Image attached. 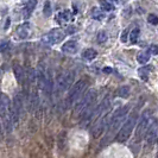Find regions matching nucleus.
I'll return each mask as SVG.
<instances>
[{
  "label": "nucleus",
  "mask_w": 158,
  "mask_h": 158,
  "mask_svg": "<svg viewBox=\"0 0 158 158\" xmlns=\"http://www.w3.org/2000/svg\"><path fill=\"white\" fill-rule=\"evenodd\" d=\"M128 111H130V106H128V105H125V106L118 108V110L111 115L108 126H107V133H106V139H107V140H110L112 137L115 135V132L118 131V128L121 126V124H123V120L126 118Z\"/></svg>",
  "instance_id": "1"
},
{
  "label": "nucleus",
  "mask_w": 158,
  "mask_h": 158,
  "mask_svg": "<svg viewBox=\"0 0 158 158\" xmlns=\"http://www.w3.org/2000/svg\"><path fill=\"white\" fill-rule=\"evenodd\" d=\"M137 118H138V114H137V111H135L127 118L126 121L123 124L120 131H119L118 135H117V142L119 143L126 142L127 139L130 138V135H131V133H132V131H133V128L135 126Z\"/></svg>",
  "instance_id": "2"
},
{
  "label": "nucleus",
  "mask_w": 158,
  "mask_h": 158,
  "mask_svg": "<svg viewBox=\"0 0 158 158\" xmlns=\"http://www.w3.org/2000/svg\"><path fill=\"white\" fill-rule=\"evenodd\" d=\"M95 98H96V92H95L94 89L88 90L87 94L77 102V106H76L75 112H74V117H77L79 119L82 118V115L86 113V111L94 103Z\"/></svg>",
  "instance_id": "3"
},
{
  "label": "nucleus",
  "mask_w": 158,
  "mask_h": 158,
  "mask_svg": "<svg viewBox=\"0 0 158 158\" xmlns=\"http://www.w3.org/2000/svg\"><path fill=\"white\" fill-rule=\"evenodd\" d=\"M86 88H87V81H85V80L77 81L71 87L70 92H69V95L67 98V106H73L75 102H77V100L82 96Z\"/></svg>",
  "instance_id": "4"
},
{
  "label": "nucleus",
  "mask_w": 158,
  "mask_h": 158,
  "mask_svg": "<svg viewBox=\"0 0 158 158\" xmlns=\"http://www.w3.org/2000/svg\"><path fill=\"white\" fill-rule=\"evenodd\" d=\"M150 121H151V111L146 110L142 114L140 120H139V124H138L137 130H135V138H137V140H140L145 135L148 128L150 126Z\"/></svg>",
  "instance_id": "5"
},
{
  "label": "nucleus",
  "mask_w": 158,
  "mask_h": 158,
  "mask_svg": "<svg viewBox=\"0 0 158 158\" xmlns=\"http://www.w3.org/2000/svg\"><path fill=\"white\" fill-rule=\"evenodd\" d=\"M74 71H67L64 74H61L57 80H56V87L58 92H64L67 89H69L70 86L73 85V81H74Z\"/></svg>",
  "instance_id": "6"
},
{
  "label": "nucleus",
  "mask_w": 158,
  "mask_h": 158,
  "mask_svg": "<svg viewBox=\"0 0 158 158\" xmlns=\"http://www.w3.org/2000/svg\"><path fill=\"white\" fill-rule=\"evenodd\" d=\"M63 38H64L63 32L61 31V30H58V29H54V30H51L49 33L44 35L42 37V40H43V43H45L48 45H52V44H57V43L62 42Z\"/></svg>",
  "instance_id": "7"
},
{
  "label": "nucleus",
  "mask_w": 158,
  "mask_h": 158,
  "mask_svg": "<svg viewBox=\"0 0 158 158\" xmlns=\"http://www.w3.org/2000/svg\"><path fill=\"white\" fill-rule=\"evenodd\" d=\"M111 115L112 114H110V113H106V114H103V117H100V120L96 123V125L93 128V137L94 138H99L100 135H102L103 130L108 126Z\"/></svg>",
  "instance_id": "8"
},
{
  "label": "nucleus",
  "mask_w": 158,
  "mask_h": 158,
  "mask_svg": "<svg viewBox=\"0 0 158 158\" xmlns=\"http://www.w3.org/2000/svg\"><path fill=\"white\" fill-rule=\"evenodd\" d=\"M157 132H158V124L157 121H155V123H152L150 126H149L146 133H145V139H146L148 145H152L155 143L156 138H157Z\"/></svg>",
  "instance_id": "9"
},
{
  "label": "nucleus",
  "mask_w": 158,
  "mask_h": 158,
  "mask_svg": "<svg viewBox=\"0 0 158 158\" xmlns=\"http://www.w3.org/2000/svg\"><path fill=\"white\" fill-rule=\"evenodd\" d=\"M77 50H79V44L75 40H68L62 45V51L65 52V54L74 55V54L77 52Z\"/></svg>",
  "instance_id": "10"
},
{
  "label": "nucleus",
  "mask_w": 158,
  "mask_h": 158,
  "mask_svg": "<svg viewBox=\"0 0 158 158\" xmlns=\"http://www.w3.org/2000/svg\"><path fill=\"white\" fill-rule=\"evenodd\" d=\"M17 35H18V37H19L20 40L27 38L29 35H30V24L24 23V24H22V25H19L18 29H17Z\"/></svg>",
  "instance_id": "11"
},
{
  "label": "nucleus",
  "mask_w": 158,
  "mask_h": 158,
  "mask_svg": "<svg viewBox=\"0 0 158 158\" xmlns=\"http://www.w3.org/2000/svg\"><path fill=\"white\" fill-rule=\"evenodd\" d=\"M71 19V15L69 11H63V12H60L57 16H56V20H57V23L60 24H65L67 22H69Z\"/></svg>",
  "instance_id": "12"
},
{
  "label": "nucleus",
  "mask_w": 158,
  "mask_h": 158,
  "mask_svg": "<svg viewBox=\"0 0 158 158\" xmlns=\"http://www.w3.org/2000/svg\"><path fill=\"white\" fill-rule=\"evenodd\" d=\"M13 70H15V75H16L17 81H18L20 85L24 83V80H25V73H24L23 68H22L20 65L16 64V65L13 67Z\"/></svg>",
  "instance_id": "13"
},
{
  "label": "nucleus",
  "mask_w": 158,
  "mask_h": 158,
  "mask_svg": "<svg viewBox=\"0 0 158 158\" xmlns=\"http://www.w3.org/2000/svg\"><path fill=\"white\" fill-rule=\"evenodd\" d=\"M38 102H40V100H38L37 93H32L30 95V99H29V111L30 112L35 111L38 107Z\"/></svg>",
  "instance_id": "14"
},
{
  "label": "nucleus",
  "mask_w": 158,
  "mask_h": 158,
  "mask_svg": "<svg viewBox=\"0 0 158 158\" xmlns=\"http://www.w3.org/2000/svg\"><path fill=\"white\" fill-rule=\"evenodd\" d=\"M36 5H37V0H29V1H27V5H26V7L24 10V17H25V18L31 15L32 11L36 7Z\"/></svg>",
  "instance_id": "15"
},
{
  "label": "nucleus",
  "mask_w": 158,
  "mask_h": 158,
  "mask_svg": "<svg viewBox=\"0 0 158 158\" xmlns=\"http://www.w3.org/2000/svg\"><path fill=\"white\" fill-rule=\"evenodd\" d=\"M96 56H98V51L94 50V49H87V50H85V51L82 52V57H83L85 60H87V61L94 60Z\"/></svg>",
  "instance_id": "16"
},
{
  "label": "nucleus",
  "mask_w": 158,
  "mask_h": 158,
  "mask_svg": "<svg viewBox=\"0 0 158 158\" xmlns=\"http://www.w3.org/2000/svg\"><path fill=\"white\" fill-rule=\"evenodd\" d=\"M151 69H152V67H151V65H148V67H143V68H140V69L138 70V74H139L140 79L144 80V81H148V79H149V74H150Z\"/></svg>",
  "instance_id": "17"
},
{
  "label": "nucleus",
  "mask_w": 158,
  "mask_h": 158,
  "mask_svg": "<svg viewBox=\"0 0 158 158\" xmlns=\"http://www.w3.org/2000/svg\"><path fill=\"white\" fill-rule=\"evenodd\" d=\"M149 60H150V52L149 51H142V52H139L138 56H137V61L140 64L148 63Z\"/></svg>",
  "instance_id": "18"
},
{
  "label": "nucleus",
  "mask_w": 158,
  "mask_h": 158,
  "mask_svg": "<svg viewBox=\"0 0 158 158\" xmlns=\"http://www.w3.org/2000/svg\"><path fill=\"white\" fill-rule=\"evenodd\" d=\"M92 17L95 20H102L105 15H103L102 10H100L99 7H93L92 8Z\"/></svg>",
  "instance_id": "19"
},
{
  "label": "nucleus",
  "mask_w": 158,
  "mask_h": 158,
  "mask_svg": "<svg viewBox=\"0 0 158 158\" xmlns=\"http://www.w3.org/2000/svg\"><path fill=\"white\" fill-rule=\"evenodd\" d=\"M139 33H140V30H139V29H133L132 31L130 32V40H131L132 44L137 43L138 37H139Z\"/></svg>",
  "instance_id": "20"
},
{
  "label": "nucleus",
  "mask_w": 158,
  "mask_h": 158,
  "mask_svg": "<svg viewBox=\"0 0 158 158\" xmlns=\"http://www.w3.org/2000/svg\"><path fill=\"white\" fill-rule=\"evenodd\" d=\"M118 95L120 98H127L130 95V87L128 86H123L118 89Z\"/></svg>",
  "instance_id": "21"
},
{
  "label": "nucleus",
  "mask_w": 158,
  "mask_h": 158,
  "mask_svg": "<svg viewBox=\"0 0 158 158\" xmlns=\"http://www.w3.org/2000/svg\"><path fill=\"white\" fill-rule=\"evenodd\" d=\"M43 12H44V16H47V17L51 16V4H50L49 0H47L45 4H44V10H43Z\"/></svg>",
  "instance_id": "22"
},
{
  "label": "nucleus",
  "mask_w": 158,
  "mask_h": 158,
  "mask_svg": "<svg viewBox=\"0 0 158 158\" xmlns=\"http://www.w3.org/2000/svg\"><path fill=\"white\" fill-rule=\"evenodd\" d=\"M100 5H101V7H102L105 11H112V8H113L112 4H110L107 0H101V1H100Z\"/></svg>",
  "instance_id": "23"
},
{
  "label": "nucleus",
  "mask_w": 158,
  "mask_h": 158,
  "mask_svg": "<svg viewBox=\"0 0 158 158\" xmlns=\"http://www.w3.org/2000/svg\"><path fill=\"white\" fill-rule=\"evenodd\" d=\"M107 40V33L106 31H100L98 33V42L99 43H105Z\"/></svg>",
  "instance_id": "24"
},
{
  "label": "nucleus",
  "mask_w": 158,
  "mask_h": 158,
  "mask_svg": "<svg viewBox=\"0 0 158 158\" xmlns=\"http://www.w3.org/2000/svg\"><path fill=\"white\" fill-rule=\"evenodd\" d=\"M148 20H149V23L152 24V25H157L158 24V17L156 16V15H149Z\"/></svg>",
  "instance_id": "25"
},
{
  "label": "nucleus",
  "mask_w": 158,
  "mask_h": 158,
  "mask_svg": "<svg viewBox=\"0 0 158 158\" xmlns=\"http://www.w3.org/2000/svg\"><path fill=\"white\" fill-rule=\"evenodd\" d=\"M149 52H150L151 55H157L158 54V47L157 45H151L150 47V49H149Z\"/></svg>",
  "instance_id": "26"
},
{
  "label": "nucleus",
  "mask_w": 158,
  "mask_h": 158,
  "mask_svg": "<svg viewBox=\"0 0 158 158\" xmlns=\"http://www.w3.org/2000/svg\"><path fill=\"white\" fill-rule=\"evenodd\" d=\"M127 33H128V30H125V31L121 33L120 40H121V42H123V43H125V42L127 40Z\"/></svg>",
  "instance_id": "27"
},
{
  "label": "nucleus",
  "mask_w": 158,
  "mask_h": 158,
  "mask_svg": "<svg viewBox=\"0 0 158 158\" xmlns=\"http://www.w3.org/2000/svg\"><path fill=\"white\" fill-rule=\"evenodd\" d=\"M10 24H11V19H10V18H6V19H5V24H4V26H2V29H4V30H7L8 26H10Z\"/></svg>",
  "instance_id": "28"
},
{
  "label": "nucleus",
  "mask_w": 158,
  "mask_h": 158,
  "mask_svg": "<svg viewBox=\"0 0 158 158\" xmlns=\"http://www.w3.org/2000/svg\"><path fill=\"white\" fill-rule=\"evenodd\" d=\"M75 31H76V27H75V26H69V27L65 30V33H74Z\"/></svg>",
  "instance_id": "29"
},
{
  "label": "nucleus",
  "mask_w": 158,
  "mask_h": 158,
  "mask_svg": "<svg viewBox=\"0 0 158 158\" xmlns=\"http://www.w3.org/2000/svg\"><path fill=\"white\" fill-rule=\"evenodd\" d=\"M8 48V43H2V44H0V51H5L6 49Z\"/></svg>",
  "instance_id": "30"
},
{
  "label": "nucleus",
  "mask_w": 158,
  "mask_h": 158,
  "mask_svg": "<svg viewBox=\"0 0 158 158\" xmlns=\"http://www.w3.org/2000/svg\"><path fill=\"white\" fill-rule=\"evenodd\" d=\"M103 71H105V73H111L112 69H111V68H105V69H103Z\"/></svg>",
  "instance_id": "31"
},
{
  "label": "nucleus",
  "mask_w": 158,
  "mask_h": 158,
  "mask_svg": "<svg viewBox=\"0 0 158 158\" xmlns=\"http://www.w3.org/2000/svg\"><path fill=\"white\" fill-rule=\"evenodd\" d=\"M2 135V125H1V120H0V137Z\"/></svg>",
  "instance_id": "32"
},
{
  "label": "nucleus",
  "mask_w": 158,
  "mask_h": 158,
  "mask_svg": "<svg viewBox=\"0 0 158 158\" xmlns=\"http://www.w3.org/2000/svg\"><path fill=\"white\" fill-rule=\"evenodd\" d=\"M110 1H111V2H114V4H117V2H118V0H110Z\"/></svg>",
  "instance_id": "33"
},
{
  "label": "nucleus",
  "mask_w": 158,
  "mask_h": 158,
  "mask_svg": "<svg viewBox=\"0 0 158 158\" xmlns=\"http://www.w3.org/2000/svg\"><path fill=\"white\" fill-rule=\"evenodd\" d=\"M0 75H1V70H0Z\"/></svg>",
  "instance_id": "34"
}]
</instances>
